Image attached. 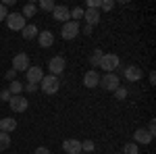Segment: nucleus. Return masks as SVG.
Returning <instances> with one entry per match:
<instances>
[{
  "mask_svg": "<svg viewBox=\"0 0 156 154\" xmlns=\"http://www.w3.org/2000/svg\"><path fill=\"white\" fill-rule=\"evenodd\" d=\"M81 31H83L85 36H90V34L94 31V27H92V25H83V29H81Z\"/></svg>",
  "mask_w": 156,
  "mask_h": 154,
  "instance_id": "nucleus-35",
  "label": "nucleus"
},
{
  "mask_svg": "<svg viewBox=\"0 0 156 154\" xmlns=\"http://www.w3.org/2000/svg\"><path fill=\"white\" fill-rule=\"evenodd\" d=\"M27 83H40L42 79H44V71H42V67H29L27 69Z\"/></svg>",
  "mask_w": 156,
  "mask_h": 154,
  "instance_id": "nucleus-11",
  "label": "nucleus"
},
{
  "mask_svg": "<svg viewBox=\"0 0 156 154\" xmlns=\"http://www.w3.org/2000/svg\"><path fill=\"white\" fill-rule=\"evenodd\" d=\"M37 34H40V31H37V27L34 23L25 25L23 29H21V36H23L25 40H34V38H37Z\"/></svg>",
  "mask_w": 156,
  "mask_h": 154,
  "instance_id": "nucleus-18",
  "label": "nucleus"
},
{
  "mask_svg": "<svg viewBox=\"0 0 156 154\" xmlns=\"http://www.w3.org/2000/svg\"><path fill=\"white\" fill-rule=\"evenodd\" d=\"M123 75H125V79H127V81H140V79L144 77L142 69H140V67H135V65L125 67V69H123Z\"/></svg>",
  "mask_w": 156,
  "mask_h": 154,
  "instance_id": "nucleus-10",
  "label": "nucleus"
},
{
  "mask_svg": "<svg viewBox=\"0 0 156 154\" xmlns=\"http://www.w3.org/2000/svg\"><path fill=\"white\" fill-rule=\"evenodd\" d=\"M121 154H140V150H137V144L131 142V144H125V148H123V152Z\"/></svg>",
  "mask_w": 156,
  "mask_h": 154,
  "instance_id": "nucleus-24",
  "label": "nucleus"
},
{
  "mask_svg": "<svg viewBox=\"0 0 156 154\" xmlns=\"http://www.w3.org/2000/svg\"><path fill=\"white\" fill-rule=\"evenodd\" d=\"M71 17H73V21H77V23H79V19H83V9H81V6L73 9V11H71Z\"/></svg>",
  "mask_w": 156,
  "mask_h": 154,
  "instance_id": "nucleus-27",
  "label": "nucleus"
},
{
  "mask_svg": "<svg viewBox=\"0 0 156 154\" xmlns=\"http://www.w3.org/2000/svg\"><path fill=\"white\" fill-rule=\"evenodd\" d=\"M6 17H9V11H6V6L0 2V21H6Z\"/></svg>",
  "mask_w": 156,
  "mask_h": 154,
  "instance_id": "nucleus-29",
  "label": "nucleus"
},
{
  "mask_svg": "<svg viewBox=\"0 0 156 154\" xmlns=\"http://www.w3.org/2000/svg\"><path fill=\"white\" fill-rule=\"evenodd\" d=\"M54 6H56V4H54V2H52V0H42V2H40V9H42V11H54Z\"/></svg>",
  "mask_w": 156,
  "mask_h": 154,
  "instance_id": "nucleus-26",
  "label": "nucleus"
},
{
  "mask_svg": "<svg viewBox=\"0 0 156 154\" xmlns=\"http://www.w3.org/2000/svg\"><path fill=\"white\" fill-rule=\"evenodd\" d=\"M0 100H4V102H9V100H11V92H9V88L0 92Z\"/></svg>",
  "mask_w": 156,
  "mask_h": 154,
  "instance_id": "nucleus-31",
  "label": "nucleus"
},
{
  "mask_svg": "<svg viewBox=\"0 0 156 154\" xmlns=\"http://www.w3.org/2000/svg\"><path fill=\"white\" fill-rule=\"evenodd\" d=\"M9 92H11V96H19L21 92H23V83L21 81H11V85H9Z\"/></svg>",
  "mask_w": 156,
  "mask_h": 154,
  "instance_id": "nucleus-21",
  "label": "nucleus"
},
{
  "mask_svg": "<svg viewBox=\"0 0 156 154\" xmlns=\"http://www.w3.org/2000/svg\"><path fill=\"white\" fill-rule=\"evenodd\" d=\"M6 25H9V29H12V31H21L27 23H25V17L21 15V13H9Z\"/></svg>",
  "mask_w": 156,
  "mask_h": 154,
  "instance_id": "nucleus-5",
  "label": "nucleus"
},
{
  "mask_svg": "<svg viewBox=\"0 0 156 154\" xmlns=\"http://www.w3.org/2000/svg\"><path fill=\"white\" fill-rule=\"evenodd\" d=\"M11 148V133H2L0 131V152Z\"/></svg>",
  "mask_w": 156,
  "mask_h": 154,
  "instance_id": "nucleus-19",
  "label": "nucleus"
},
{
  "mask_svg": "<svg viewBox=\"0 0 156 154\" xmlns=\"http://www.w3.org/2000/svg\"><path fill=\"white\" fill-rule=\"evenodd\" d=\"M12 69L19 73V71H27L29 69V56L25 54V52H19V54H15V59H12Z\"/></svg>",
  "mask_w": 156,
  "mask_h": 154,
  "instance_id": "nucleus-8",
  "label": "nucleus"
},
{
  "mask_svg": "<svg viewBox=\"0 0 156 154\" xmlns=\"http://www.w3.org/2000/svg\"><path fill=\"white\" fill-rule=\"evenodd\" d=\"M100 9L102 11H112L115 9V0H102L100 2Z\"/></svg>",
  "mask_w": 156,
  "mask_h": 154,
  "instance_id": "nucleus-28",
  "label": "nucleus"
},
{
  "mask_svg": "<svg viewBox=\"0 0 156 154\" xmlns=\"http://www.w3.org/2000/svg\"><path fill=\"white\" fill-rule=\"evenodd\" d=\"M79 154H83V152H79Z\"/></svg>",
  "mask_w": 156,
  "mask_h": 154,
  "instance_id": "nucleus-37",
  "label": "nucleus"
},
{
  "mask_svg": "<svg viewBox=\"0 0 156 154\" xmlns=\"http://www.w3.org/2000/svg\"><path fill=\"white\" fill-rule=\"evenodd\" d=\"M83 19H85V25H98L100 23V11L98 9H85L83 11Z\"/></svg>",
  "mask_w": 156,
  "mask_h": 154,
  "instance_id": "nucleus-12",
  "label": "nucleus"
},
{
  "mask_svg": "<svg viewBox=\"0 0 156 154\" xmlns=\"http://www.w3.org/2000/svg\"><path fill=\"white\" fill-rule=\"evenodd\" d=\"M9 104H11V110H12V113H25V110H27V106H29V100H27L23 94H19V96H11Z\"/></svg>",
  "mask_w": 156,
  "mask_h": 154,
  "instance_id": "nucleus-6",
  "label": "nucleus"
},
{
  "mask_svg": "<svg viewBox=\"0 0 156 154\" xmlns=\"http://www.w3.org/2000/svg\"><path fill=\"white\" fill-rule=\"evenodd\" d=\"M102 0H87V9H100Z\"/></svg>",
  "mask_w": 156,
  "mask_h": 154,
  "instance_id": "nucleus-32",
  "label": "nucleus"
},
{
  "mask_svg": "<svg viewBox=\"0 0 156 154\" xmlns=\"http://www.w3.org/2000/svg\"><path fill=\"white\" fill-rule=\"evenodd\" d=\"M94 150H96L94 140H85V142H81V152H83V154H92Z\"/></svg>",
  "mask_w": 156,
  "mask_h": 154,
  "instance_id": "nucleus-22",
  "label": "nucleus"
},
{
  "mask_svg": "<svg viewBox=\"0 0 156 154\" xmlns=\"http://www.w3.org/2000/svg\"><path fill=\"white\" fill-rule=\"evenodd\" d=\"M102 56H104V52L96 48V50L92 52V56H90V63H92V67H100V60H102Z\"/></svg>",
  "mask_w": 156,
  "mask_h": 154,
  "instance_id": "nucleus-20",
  "label": "nucleus"
},
{
  "mask_svg": "<svg viewBox=\"0 0 156 154\" xmlns=\"http://www.w3.org/2000/svg\"><path fill=\"white\" fill-rule=\"evenodd\" d=\"M98 83H100V75H98L94 69H92V71H87L83 75V85H85V88H96Z\"/></svg>",
  "mask_w": 156,
  "mask_h": 154,
  "instance_id": "nucleus-16",
  "label": "nucleus"
},
{
  "mask_svg": "<svg viewBox=\"0 0 156 154\" xmlns=\"http://www.w3.org/2000/svg\"><path fill=\"white\" fill-rule=\"evenodd\" d=\"M44 94H56L60 90V79L58 77H54V75H44V79L40 81V85H37Z\"/></svg>",
  "mask_w": 156,
  "mask_h": 154,
  "instance_id": "nucleus-1",
  "label": "nucleus"
},
{
  "mask_svg": "<svg viewBox=\"0 0 156 154\" xmlns=\"http://www.w3.org/2000/svg\"><path fill=\"white\" fill-rule=\"evenodd\" d=\"M62 150H65V152L67 154H79L81 152V142H79V140H65V142H62Z\"/></svg>",
  "mask_w": 156,
  "mask_h": 154,
  "instance_id": "nucleus-14",
  "label": "nucleus"
},
{
  "mask_svg": "<svg viewBox=\"0 0 156 154\" xmlns=\"http://www.w3.org/2000/svg\"><path fill=\"white\" fill-rule=\"evenodd\" d=\"M36 11H37L36 4H34V2H27V4L23 6V13H21V15H23V17H34V15H36Z\"/></svg>",
  "mask_w": 156,
  "mask_h": 154,
  "instance_id": "nucleus-23",
  "label": "nucleus"
},
{
  "mask_svg": "<svg viewBox=\"0 0 156 154\" xmlns=\"http://www.w3.org/2000/svg\"><path fill=\"white\" fill-rule=\"evenodd\" d=\"M119 65H121V59L117 56V54H104L102 60H100V67H102L106 73H115L117 69H119Z\"/></svg>",
  "mask_w": 156,
  "mask_h": 154,
  "instance_id": "nucleus-3",
  "label": "nucleus"
},
{
  "mask_svg": "<svg viewBox=\"0 0 156 154\" xmlns=\"http://www.w3.org/2000/svg\"><path fill=\"white\" fill-rule=\"evenodd\" d=\"M65 67H67V60L65 56H52L48 63V69H50V75H54V77H58L60 73L65 71Z\"/></svg>",
  "mask_w": 156,
  "mask_h": 154,
  "instance_id": "nucleus-7",
  "label": "nucleus"
},
{
  "mask_svg": "<svg viewBox=\"0 0 156 154\" xmlns=\"http://www.w3.org/2000/svg\"><path fill=\"white\" fill-rule=\"evenodd\" d=\"M81 34V27L77 21H67V23H62V29H60V36L62 40H73V38H77Z\"/></svg>",
  "mask_w": 156,
  "mask_h": 154,
  "instance_id": "nucleus-2",
  "label": "nucleus"
},
{
  "mask_svg": "<svg viewBox=\"0 0 156 154\" xmlns=\"http://www.w3.org/2000/svg\"><path fill=\"white\" fill-rule=\"evenodd\" d=\"M127 94H129V92H127V88H123V85H119V88L115 90V98H117V100H125Z\"/></svg>",
  "mask_w": 156,
  "mask_h": 154,
  "instance_id": "nucleus-25",
  "label": "nucleus"
},
{
  "mask_svg": "<svg viewBox=\"0 0 156 154\" xmlns=\"http://www.w3.org/2000/svg\"><path fill=\"white\" fill-rule=\"evenodd\" d=\"M98 85H102L106 92H115V90L121 85L119 75H117V73H106L104 77H100V83H98Z\"/></svg>",
  "mask_w": 156,
  "mask_h": 154,
  "instance_id": "nucleus-4",
  "label": "nucleus"
},
{
  "mask_svg": "<svg viewBox=\"0 0 156 154\" xmlns=\"http://www.w3.org/2000/svg\"><path fill=\"white\" fill-rule=\"evenodd\" d=\"M34 154H52V152H50L46 146H40V148H36V150H34Z\"/></svg>",
  "mask_w": 156,
  "mask_h": 154,
  "instance_id": "nucleus-33",
  "label": "nucleus"
},
{
  "mask_svg": "<svg viewBox=\"0 0 156 154\" xmlns=\"http://www.w3.org/2000/svg\"><path fill=\"white\" fill-rule=\"evenodd\" d=\"M15 129H17V121H15L12 117L0 119V131H2V133H12Z\"/></svg>",
  "mask_w": 156,
  "mask_h": 154,
  "instance_id": "nucleus-15",
  "label": "nucleus"
},
{
  "mask_svg": "<svg viewBox=\"0 0 156 154\" xmlns=\"http://www.w3.org/2000/svg\"><path fill=\"white\" fill-rule=\"evenodd\" d=\"M23 90H27V92H29V94H34V92H37V90H40V88H37L36 83H25V85H23Z\"/></svg>",
  "mask_w": 156,
  "mask_h": 154,
  "instance_id": "nucleus-30",
  "label": "nucleus"
},
{
  "mask_svg": "<svg viewBox=\"0 0 156 154\" xmlns=\"http://www.w3.org/2000/svg\"><path fill=\"white\" fill-rule=\"evenodd\" d=\"M152 138H154V135H150L146 129H137L135 133H133V140H135V144H144V146L152 142Z\"/></svg>",
  "mask_w": 156,
  "mask_h": 154,
  "instance_id": "nucleus-17",
  "label": "nucleus"
},
{
  "mask_svg": "<svg viewBox=\"0 0 156 154\" xmlns=\"http://www.w3.org/2000/svg\"><path fill=\"white\" fill-rule=\"evenodd\" d=\"M15 77H17V71H15V69H11V71L6 73V79H9V81H15Z\"/></svg>",
  "mask_w": 156,
  "mask_h": 154,
  "instance_id": "nucleus-34",
  "label": "nucleus"
},
{
  "mask_svg": "<svg viewBox=\"0 0 156 154\" xmlns=\"http://www.w3.org/2000/svg\"><path fill=\"white\" fill-rule=\"evenodd\" d=\"M52 17L58 21V23H67V21H71V9H67V6H54V11H52Z\"/></svg>",
  "mask_w": 156,
  "mask_h": 154,
  "instance_id": "nucleus-9",
  "label": "nucleus"
},
{
  "mask_svg": "<svg viewBox=\"0 0 156 154\" xmlns=\"http://www.w3.org/2000/svg\"><path fill=\"white\" fill-rule=\"evenodd\" d=\"M150 83H152V85H154V83H156V73H154V71L150 73Z\"/></svg>",
  "mask_w": 156,
  "mask_h": 154,
  "instance_id": "nucleus-36",
  "label": "nucleus"
},
{
  "mask_svg": "<svg viewBox=\"0 0 156 154\" xmlns=\"http://www.w3.org/2000/svg\"><path fill=\"white\" fill-rule=\"evenodd\" d=\"M37 44H40L42 48H50L52 44H54V34L48 31V29L40 31V34H37Z\"/></svg>",
  "mask_w": 156,
  "mask_h": 154,
  "instance_id": "nucleus-13",
  "label": "nucleus"
}]
</instances>
